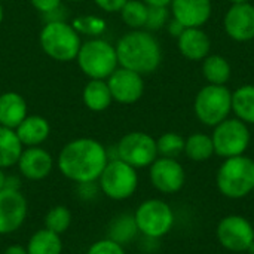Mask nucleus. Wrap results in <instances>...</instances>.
I'll use <instances>...</instances> for the list:
<instances>
[{
	"label": "nucleus",
	"instance_id": "nucleus-1",
	"mask_svg": "<svg viewBox=\"0 0 254 254\" xmlns=\"http://www.w3.org/2000/svg\"><path fill=\"white\" fill-rule=\"evenodd\" d=\"M107 162L109 150L98 140L89 137L68 141L57 159L60 173L77 185L97 182Z\"/></svg>",
	"mask_w": 254,
	"mask_h": 254
},
{
	"label": "nucleus",
	"instance_id": "nucleus-2",
	"mask_svg": "<svg viewBox=\"0 0 254 254\" xmlns=\"http://www.w3.org/2000/svg\"><path fill=\"white\" fill-rule=\"evenodd\" d=\"M115 48L119 65L141 76L153 73L162 60L161 45L149 31L132 30L124 34Z\"/></svg>",
	"mask_w": 254,
	"mask_h": 254
},
{
	"label": "nucleus",
	"instance_id": "nucleus-3",
	"mask_svg": "<svg viewBox=\"0 0 254 254\" xmlns=\"http://www.w3.org/2000/svg\"><path fill=\"white\" fill-rule=\"evenodd\" d=\"M39 42L42 51L52 60L60 63H68L76 60L80 49V34L65 21H49L43 25Z\"/></svg>",
	"mask_w": 254,
	"mask_h": 254
},
{
	"label": "nucleus",
	"instance_id": "nucleus-4",
	"mask_svg": "<svg viewBox=\"0 0 254 254\" xmlns=\"http://www.w3.org/2000/svg\"><path fill=\"white\" fill-rule=\"evenodd\" d=\"M76 61L85 76L103 80L109 79L119 65L116 48L98 37L89 39L80 45Z\"/></svg>",
	"mask_w": 254,
	"mask_h": 254
},
{
	"label": "nucleus",
	"instance_id": "nucleus-5",
	"mask_svg": "<svg viewBox=\"0 0 254 254\" xmlns=\"http://www.w3.org/2000/svg\"><path fill=\"white\" fill-rule=\"evenodd\" d=\"M217 186L228 198H243L254 189V161L244 155L226 158L217 171Z\"/></svg>",
	"mask_w": 254,
	"mask_h": 254
},
{
	"label": "nucleus",
	"instance_id": "nucleus-6",
	"mask_svg": "<svg viewBox=\"0 0 254 254\" xmlns=\"http://www.w3.org/2000/svg\"><path fill=\"white\" fill-rule=\"evenodd\" d=\"M100 190L113 201H124L134 195L138 186V176L134 167L115 158L109 159L98 177Z\"/></svg>",
	"mask_w": 254,
	"mask_h": 254
},
{
	"label": "nucleus",
	"instance_id": "nucleus-7",
	"mask_svg": "<svg viewBox=\"0 0 254 254\" xmlns=\"http://www.w3.org/2000/svg\"><path fill=\"white\" fill-rule=\"evenodd\" d=\"M232 110V92L225 85H207L195 98L196 118L208 127H216L228 119Z\"/></svg>",
	"mask_w": 254,
	"mask_h": 254
},
{
	"label": "nucleus",
	"instance_id": "nucleus-8",
	"mask_svg": "<svg viewBox=\"0 0 254 254\" xmlns=\"http://www.w3.org/2000/svg\"><path fill=\"white\" fill-rule=\"evenodd\" d=\"M138 232L147 238L158 240L167 235L174 225L171 207L161 199H147L134 213Z\"/></svg>",
	"mask_w": 254,
	"mask_h": 254
},
{
	"label": "nucleus",
	"instance_id": "nucleus-9",
	"mask_svg": "<svg viewBox=\"0 0 254 254\" xmlns=\"http://www.w3.org/2000/svg\"><path fill=\"white\" fill-rule=\"evenodd\" d=\"M116 158L137 168L150 167L158 158L156 140L146 132L132 131L125 134L116 144Z\"/></svg>",
	"mask_w": 254,
	"mask_h": 254
},
{
	"label": "nucleus",
	"instance_id": "nucleus-10",
	"mask_svg": "<svg viewBox=\"0 0 254 254\" xmlns=\"http://www.w3.org/2000/svg\"><path fill=\"white\" fill-rule=\"evenodd\" d=\"M214 153L223 158L243 155L250 143V131L241 119H225L213 132Z\"/></svg>",
	"mask_w": 254,
	"mask_h": 254
},
{
	"label": "nucleus",
	"instance_id": "nucleus-11",
	"mask_svg": "<svg viewBox=\"0 0 254 254\" xmlns=\"http://www.w3.org/2000/svg\"><path fill=\"white\" fill-rule=\"evenodd\" d=\"M28 202L19 189L3 188L0 190V235L16 232L25 222Z\"/></svg>",
	"mask_w": 254,
	"mask_h": 254
},
{
	"label": "nucleus",
	"instance_id": "nucleus-12",
	"mask_svg": "<svg viewBox=\"0 0 254 254\" xmlns=\"http://www.w3.org/2000/svg\"><path fill=\"white\" fill-rule=\"evenodd\" d=\"M220 244L231 252H244L254 241V229L250 222L241 216H228L217 226Z\"/></svg>",
	"mask_w": 254,
	"mask_h": 254
},
{
	"label": "nucleus",
	"instance_id": "nucleus-13",
	"mask_svg": "<svg viewBox=\"0 0 254 254\" xmlns=\"http://www.w3.org/2000/svg\"><path fill=\"white\" fill-rule=\"evenodd\" d=\"M107 85L110 88L113 101L121 104H134L143 97L144 92L143 76L125 67H118L109 76Z\"/></svg>",
	"mask_w": 254,
	"mask_h": 254
},
{
	"label": "nucleus",
	"instance_id": "nucleus-14",
	"mask_svg": "<svg viewBox=\"0 0 254 254\" xmlns=\"http://www.w3.org/2000/svg\"><path fill=\"white\" fill-rule=\"evenodd\" d=\"M150 182L159 192H179L185 185V170L173 158H156L150 165Z\"/></svg>",
	"mask_w": 254,
	"mask_h": 254
},
{
	"label": "nucleus",
	"instance_id": "nucleus-15",
	"mask_svg": "<svg viewBox=\"0 0 254 254\" xmlns=\"http://www.w3.org/2000/svg\"><path fill=\"white\" fill-rule=\"evenodd\" d=\"M16 167L24 179L39 182L46 179L52 173L54 158L46 149L40 146L25 147L16 162Z\"/></svg>",
	"mask_w": 254,
	"mask_h": 254
},
{
	"label": "nucleus",
	"instance_id": "nucleus-16",
	"mask_svg": "<svg viewBox=\"0 0 254 254\" xmlns=\"http://www.w3.org/2000/svg\"><path fill=\"white\" fill-rule=\"evenodd\" d=\"M225 30L228 36L237 42H249L254 39V6L247 3H235L225 15Z\"/></svg>",
	"mask_w": 254,
	"mask_h": 254
},
{
	"label": "nucleus",
	"instance_id": "nucleus-17",
	"mask_svg": "<svg viewBox=\"0 0 254 254\" xmlns=\"http://www.w3.org/2000/svg\"><path fill=\"white\" fill-rule=\"evenodd\" d=\"M173 18L182 22L186 28L201 27L211 16L210 0H173Z\"/></svg>",
	"mask_w": 254,
	"mask_h": 254
},
{
	"label": "nucleus",
	"instance_id": "nucleus-18",
	"mask_svg": "<svg viewBox=\"0 0 254 254\" xmlns=\"http://www.w3.org/2000/svg\"><path fill=\"white\" fill-rule=\"evenodd\" d=\"M15 132L24 147H34L43 144L48 140L51 134V125L43 116L28 115L15 128Z\"/></svg>",
	"mask_w": 254,
	"mask_h": 254
},
{
	"label": "nucleus",
	"instance_id": "nucleus-19",
	"mask_svg": "<svg viewBox=\"0 0 254 254\" xmlns=\"http://www.w3.org/2000/svg\"><path fill=\"white\" fill-rule=\"evenodd\" d=\"M28 116L27 101L18 92L7 91L0 95V125L15 129Z\"/></svg>",
	"mask_w": 254,
	"mask_h": 254
},
{
	"label": "nucleus",
	"instance_id": "nucleus-20",
	"mask_svg": "<svg viewBox=\"0 0 254 254\" xmlns=\"http://www.w3.org/2000/svg\"><path fill=\"white\" fill-rule=\"evenodd\" d=\"M210 46L211 43L208 36L198 27L185 28V31L179 36V49L182 55L188 60H204L205 57H208Z\"/></svg>",
	"mask_w": 254,
	"mask_h": 254
},
{
	"label": "nucleus",
	"instance_id": "nucleus-21",
	"mask_svg": "<svg viewBox=\"0 0 254 254\" xmlns=\"http://www.w3.org/2000/svg\"><path fill=\"white\" fill-rule=\"evenodd\" d=\"M82 98L85 106L91 112H104L110 107L113 101L107 80L103 79H89V82L83 88Z\"/></svg>",
	"mask_w": 254,
	"mask_h": 254
},
{
	"label": "nucleus",
	"instance_id": "nucleus-22",
	"mask_svg": "<svg viewBox=\"0 0 254 254\" xmlns=\"http://www.w3.org/2000/svg\"><path fill=\"white\" fill-rule=\"evenodd\" d=\"M24 150L15 129L0 125V168L6 170L16 165L21 153Z\"/></svg>",
	"mask_w": 254,
	"mask_h": 254
},
{
	"label": "nucleus",
	"instance_id": "nucleus-23",
	"mask_svg": "<svg viewBox=\"0 0 254 254\" xmlns=\"http://www.w3.org/2000/svg\"><path fill=\"white\" fill-rule=\"evenodd\" d=\"M28 254H63L61 235L43 228L34 232L27 243Z\"/></svg>",
	"mask_w": 254,
	"mask_h": 254
},
{
	"label": "nucleus",
	"instance_id": "nucleus-24",
	"mask_svg": "<svg viewBox=\"0 0 254 254\" xmlns=\"http://www.w3.org/2000/svg\"><path fill=\"white\" fill-rule=\"evenodd\" d=\"M137 234L138 228L134 214H119L110 222L107 228V238L121 246L129 244L137 237Z\"/></svg>",
	"mask_w": 254,
	"mask_h": 254
},
{
	"label": "nucleus",
	"instance_id": "nucleus-25",
	"mask_svg": "<svg viewBox=\"0 0 254 254\" xmlns=\"http://www.w3.org/2000/svg\"><path fill=\"white\" fill-rule=\"evenodd\" d=\"M232 110L243 122L254 124V85H244L232 94Z\"/></svg>",
	"mask_w": 254,
	"mask_h": 254
},
{
	"label": "nucleus",
	"instance_id": "nucleus-26",
	"mask_svg": "<svg viewBox=\"0 0 254 254\" xmlns=\"http://www.w3.org/2000/svg\"><path fill=\"white\" fill-rule=\"evenodd\" d=\"M202 74L210 85H225L231 77V64L220 55H208L202 63Z\"/></svg>",
	"mask_w": 254,
	"mask_h": 254
},
{
	"label": "nucleus",
	"instance_id": "nucleus-27",
	"mask_svg": "<svg viewBox=\"0 0 254 254\" xmlns=\"http://www.w3.org/2000/svg\"><path fill=\"white\" fill-rule=\"evenodd\" d=\"M185 153L192 161L201 162L208 159L214 153V146L211 137L207 134H192L185 141Z\"/></svg>",
	"mask_w": 254,
	"mask_h": 254
},
{
	"label": "nucleus",
	"instance_id": "nucleus-28",
	"mask_svg": "<svg viewBox=\"0 0 254 254\" xmlns=\"http://www.w3.org/2000/svg\"><path fill=\"white\" fill-rule=\"evenodd\" d=\"M149 6L143 0H128L121 12L122 21L132 30H141L146 25Z\"/></svg>",
	"mask_w": 254,
	"mask_h": 254
},
{
	"label": "nucleus",
	"instance_id": "nucleus-29",
	"mask_svg": "<svg viewBox=\"0 0 254 254\" xmlns=\"http://www.w3.org/2000/svg\"><path fill=\"white\" fill-rule=\"evenodd\" d=\"M71 220H73L71 211L65 205H55L45 214L43 223L45 228L49 229L51 232L63 235L71 226Z\"/></svg>",
	"mask_w": 254,
	"mask_h": 254
},
{
	"label": "nucleus",
	"instance_id": "nucleus-30",
	"mask_svg": "<svg viewBox=\"0 0 254 254\" xmlns=\"http://www.w3.org/2000/svg\"><path fill=\"white\" fill-rule=\"evenodd\" d=\"M156 149L158 155H161L162 158L176 159L182 152H185V140L176 132H167L156 140Z\"/></svg>",
	"mask_w": 254,
	"mask_h": 254
},
{
	"label": "nucleus",
	"instance_id": "nucleus-31",
	"mask_svg": "<svg viewBox=\"0 0 254 254\" xmlns=\"http://www.w3.org/2000/svg\"><path fill=\"white\" fill-rule=\"evenodd\" d=\"M71 25L79 34H86V36H91V37H97V36L103 34L104 30H106L104 19L100 18V16H95V15L77 16V18H74Z\"/></svg>",
	"mask_w": 254,
	"mask_h": 254
},
{
	"label": "nucleus",
	"instance_id": "nucleus-32",
	"mask_svg": "<svg viewBox=\"0 0 254 254\" xmlns=\"http://www.w3.org/2000/svg\"><path fill=\"white\" fill-rule=\"evenodd\" d=\"M168 16H170V12L167 6H149L144 27L147 30H159L168 22Z\"/></svg>",
	"mask_w": 254,
	"mask_h": 254
},
{
	"label": "nucleus",
	"instance_id": "nucleus-33",
	"mask_svg": "<svg viewBox=\"0 0 254 254\" xmlns=\"http://www.w3.org/2000/svg\"><path fill=\"white\" fill-rule=\"evenodd\" d=\"M86 254H125V250H124V246H121L109 238H104V240H98L94 244H91Z\"/></svg>",
	"mask_w": 254,
	"mask_h": 254
},
{
	"label": "nucleus",
	"instance_id": "nucleus-34",
	"mask_svg": "<svg viewBox=\"0 0 254 254\" xmlns=\"http://www.w3.org/2000/svg\"><path fill=\"white\" fill-rule=\"evenodd\" d=\"M30 3L33 4V7L45 15L54 13L60 9L61 6V0H30Z\"/></svg>",
	"mask_w": 254,
	"mask_h": 254
},
{
	"label": "nucleus",
	"instance_id": "nucleus-35",
	"mask_svg": "<svg viewBox=\"0 0 254 254\" xmlns=\"http://www.w3.org/2000/svg\"><path fill=\"white\" fill-rule=\"evenodd\" d=\"M97 6L106 12H119L128 0H94Z\"/></svg>",
	"mask_w": 254,
	"mask_h": 254
},
{
	"label": "nucleus",
	"instance_id": "nucleus-36",
	"mask_svg": "<svg viewBox=\"0 0 254 254\" xmlns=\"http://www.w3.org/2000/svg\"><path fill=\"white\" fill-rule=\"evenodd\" d=\"M167 25H168V31H170V34L171 36H174V37H177L179 39V36L185 31V25L182 24V22H179L176 18H173L170 22H167Z\"/></svg>",
	"mask_w": 254,
	"mask_h": 254
},
{
	"label": "nucleus",
	"instance_id": "nucleus-37",
	"mask_svg": "<svg viewBox=\"0 0 254 254\" xmlns=\"http://www.w3.org/2000/svg\"><path fill=\"white\" fill-rule=\"evenodd\" d=\"M3 254H28L27 253V249L24 246H19V244H13V246H9Z\"/></svg>",
	"mask_w": 254,
	"mask_h": 254
},
{
	"label": "nucleus",
	"instance_id": "nucleus-38",
	"mask_svg": "<svg viewBox=\"0 0 254 254\" xmlns=\"http://www.w3.org/2000/svg\"><path fill=\"white\" fill-rule=\"evenodd\" d=\"M147 6H168L173 0H143Z\"/></svg>",
	"mask_w": 254,
	"mask_h": 254
},
{
	"label": "nucleus",
	"instance_id": "nucleus-39",
	"mask_svg": "<svg viewBox=\"0 0 254 254\" xmlns=\"http://www.w3.org/2000/svg\"><path fill=\"white\" fill-rule=\"evenodd\" d=\"M4 182H6V174H4V171L0 168V190L4 188Z\"/></svg>",
	"mask_w": 254,
	"mask_h": 254
},
{
	"label": "nucleus",
	"instance_id": "nucleus-40",
	"mask_svg": "<svg viewBox=\"0 0 254 254\" xmlns=\"http://www.w3.org/2000/svg\"><path fill=\"white\" fill-rule=\"evenodd\" d=\"M3 16H4V12H3V6H1V3H0V24H1V21H3Z\"/></svg>",
	"mask_w": 254,
	"mask_h": 254
},
{
	"label": "nucleus",
	"instance_id": "nucleus-41",
	"mask_svg": "<svg viewBox=\"0 0 254 254\" xmlns=\"http://www.w3.org/2000/svg\"><path fill=\"white\" fill-rule=\"evenodd\" d=\"M231 1H232V3L235 4V3H247L249 0H231Z\"/></svg>",
	"mask_w": 254,
	"mask_h": 254
},
{
	"label": "nucleus",
	"instance_id": "nucleus-42",
	"mask_svg": "<svg viewBox=\"0 0 254 254\" xmlns=\"http://www.w3.org/2000/svg\"><path fill=\"white\" fill-rule=\"evenodd\" d=\"M249 254H254V241H253V244L249 247Z\"/></svg>",
	"mask_w": 254,
	"mask_h": 254
},
{
	"label": "nucleus",
	"instance_id": "nucleus-43",
	"mask_svg": "<svg viewBox=\"0 0 254 254\" xmlns=\"http://www.w3.org/2000/svg\"><path fill=\"white\" fill-rule=\"evenodd\" d=\"M68 1H80V0H68Z\"/></svg>",
	"mask_w": 254,
	"mask_h": 254
},
{
	"label": "nucleus",
	"instance_id": "nucleus-44",
	"mask_svg": "<svg viewBox=\"0 0 254 254\" xmlns=\"http://www.w3.org/2000/svg\"><path fill=\"white\" fill-rule=\"evenodd\" d=\"M137 254H144V253H137Z\"/></svg>",
	"mask_w": 254,
	"mask_h": 254
},
{
	"label": "nucleus",
	"instance_id": "nucleus-45",
	"mask_svg": "<svg viewBox=\"0 0 254 254\" xmlns=\"http://www.w3.org/2000/svg\"><path fill=\"white\" fill-rule=\"evenodd\" d=\"M0 1H1V0H0Z\"/></svg>",
	"mask_w": 254,
	"mask_h": 254
},
{
	"label": "nucleus",
	"instance_id": "nucleus-46",
	"mask_svg": "<svg viewBox=\"0 0 254 254\" xmlns=\"http://www.w3.org/2000/svg\"><path fill=\"white\" fill-rule=\"evenodd\" d=\"M253 190H254V189H253Z\"/></svg>",
	"mask_w": 254,
	"mask_h": 254
}]
</instances>
